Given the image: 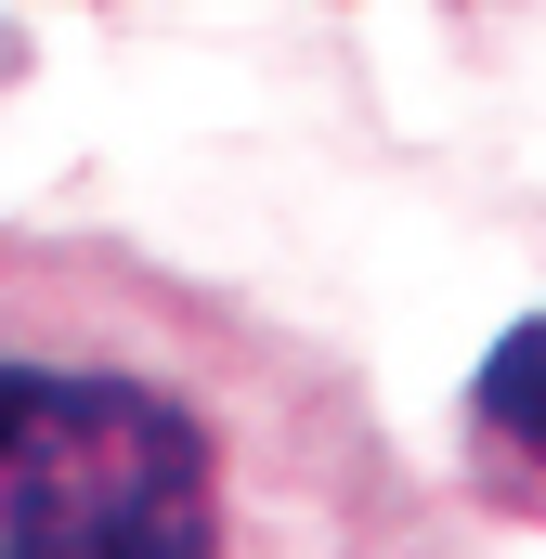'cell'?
<instances>
[{
    "label": "cell",
    "mask_w": 546,
    "mask_h": 559,
    "mask_svg": "<svg viewBox=\"0 0 546 559\" xmlns=\"http://www.w3.org/2000/svg\"><path fill=\"white\" fill-rule=\"evenodd\" d=\"M0 559H416V508L248 312L0 235Z\"/></svg>",
    "instance_id": "cell-1"
},
{
    "label": "cell",
    "mask_w": 546,
    "mask_h": 559,
    "mask_svg": "<svg viewBox=\"0 0 546 559\" xmlns=\"http://www.w3.org/2000/svg\"><path fill=\"white\" fill-rule=\"evenodd\" d=\"M455 481L495 521H546V312H521L482 352L468 417H455Z\"/></svg>",
    "instance_id": "cell-2"
}]
</instances>
